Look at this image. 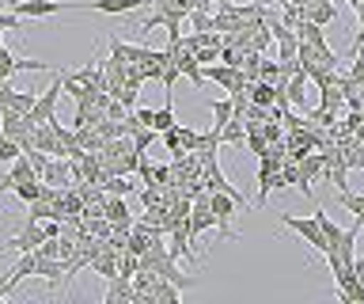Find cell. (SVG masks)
<instances>
[{"label":"cell","instance_id":"f1b7e54d","mask_svg":"<svg viewBox=\"0 0 364 304\" xmlns=\"http://www.w3.org/2000/svg\"><path fill=\"white\" fill-rule=\"evenodd\" d=\"M136 115V122H141V126H152V118H156V110H148V107H136L133 110Z\"/></svg>","mask_w":364,"mask_h":304},{"label":"cell","instance_id":"d6986e66","mask_svg":"<svg viewBox=\"0 0 364 304\" xmlns=\"http://www.w3.org/2000/svg\"><path fill=\"white\" fill-rule=\"evenodd\" d=\"M156 137H159V133H156L152 126H141V130L133 133V149L141 152V156H148V149H152V145H156Z\"/></svg>","mask_w":364,"mask_h":304},{"label":"cell","instance_id":"1f68e13d","mask_svg":"<svg viewBox=\"0 0 364 304\" xmlns=\"http://www.w3.org/2000/svg\"><path fill=\"white\" fill-rule=\"evenodd\" d=\"M0 84H4V80H0Z\"/></svg>","mask_w":364,"mask_h":304},{"label":"cell","instance_id":"7a4b0ae2","mask_svg":"<svg viewBox=\"0 0 364 304\" xmlns=\"http://www.w3.org/2000/svg\"><path fill=\"white\" fill-rule=\"evenodd\" d=\"M277 221L284 224V229H292V232L300 236V240H304L307 247H311L315 255H326V251H330V240L323 236V229H318L315 213H311V217H292V213H281Z\"/></svg>","mask_w":364,"mask_h":304},{"label":"cell","instance_id":"e0dca14e","mask_svg":"<svg viewBox=\"0 0 364 304\" xmlns=\"http://www.w3.org/2000/svg\"><path fill=\"white\" fill-rule=\"evenodd\" d=\"M171 126H178V118H175V95H167V103L156 110V118H152V130L156 133H167Z\"/></svg>","mask_w":364,"mask_h":304},{"label":"cell","instance_id":"52a82bcc","mask_svg":"<svg viewBox=\"0 0 364 304\" xmlns=\"http://www.w3.org/2000/svg\"><path fill=\"white\" fill-rule=\"evenodd\" d=\"M76 4L68 0H19L16 4V16L23 19H46V16H57V12H73Z\"/></svg>","mask_w":364,"mask_h":304},{"label":"cell","instance_id":"cb8c5ba5","mask_svg":"<svg viewBox=\"0 0 364 304\" xmlns=\"http://www.w3.org/2000/svg\"><path fill=\"white\" fill-rule=\"evenodd\" d=\"M11 194H19V198L31 206L34 198H42V179H31V183H19L16 190H11Z\"/></svg>","mask_w":364,"mask_h":304},{"label":"cell","instance_id":"3957f363","mask_svg":"<svg viewBox=\"0 0 364 304\" xmlns=\"http://www.w3.org/2000/svg\"><path fill=\"white\" fill-rule=\"evenodd\" d=\"M209 206L216 213V236H220V240H239V232L232 229V217H235V209H243V206H239L228 190H209Z\"/></svg>","mask_w":364,"mask_h":304},{"label":"cell","instance_id":"ac0fdd59","mask_svg":"<svg viewBox=\"0 0 364 304\" xmlns=\"http://www.w3.org/2000/svg\"><path fill=\"white\" fill-rule=\"evenodd\" d=\"M307 19H315L318 27H326L330 19H338V8H334V0H315V4H307Z\"/></svg>","mask_w":364,"mask_h":304},{"label":"cell","instance_id":"4316f807","mask_svg":"<svg viewBox=\"0 0 364 304\" xmlns=\"http://www.w3.org/2000/svg\"><path fill=\"white\" fill-rule=\"evenodd\" d=\"M0 31H19L23 35V16H16V12L4 8V12H0Z\"/></svg>","mask_w":364,"mask_h":304},{"label":"cell","instance_id":"d4e9b609","mask_svg":"<svg viewBox=\"0 0 364 304\" xmlns=\"http://www.w3.org/2000/svg\"><path fill=\"white\" fill-rule=\"evenodd\" d=\"M338 206L349 213H364V194H349V190H338Z\"/></svg>","mask_w":364,"mask_h":304},{"label":"cell","instance_id":"9a60e30c","mask_svg":"<svg viewBox=\"0 0 364 304\" xmlns=\"http://www.w3.org/2000/svg\"><path fill=\"white\" fill-rule=\"evenodd\" d=\"M102 213H107L114 224H136V221L129 217V206H125L122 194H107V206H102Z\"/></svg>","mask_w":364,"mask_h":304},{"label":"cell","instance_id":"8992f818","mask_svg":"<svg viewBox=\"0 0 364 304\" xmlns=\"http://www.w3.org/2000/svg\"><path fill=\"white\" fill-rule=\"evenodd\" d=\"M34 263H38V255H34V251H23V255L16 258V266L8 270V278H0V300H8L11 293L19 289L23 278H34Z\"/></svg>","mask_w":364,"mask_h":304},{"label":"cell","instance_id":"83f0119b","mask_svg":"<svg viewBox=\"0 0 364 304\" xmlns=\"http://www.w3.org/2000/svg\"><path fill=\"white\" fill-rule=\"evenodd\" d=\"M349 76L357 80L360 88H364V50H357V61H353V69H349Z\"/></svg>","mask_w":364,"mask_h":304},{"label":"cell","instance_id":"f546056e","mask_svg":"<svg viewBox=\"0 0 364 304\" xmlns=\"http://www.w3.org/2000/svg\"><path fill=\"white\" fill-rule=\"evenodd\" d=\"M353 270H357V278L364 281V255H357V258H353Z\"/></svg>","mask_w":364,"mask_h":304},{"label":"cell","instance_id":"277c9868","mask_svg":"<svg viewBox=\"0 0 364 304\" xmlns=\"http://www.w3.org/2000/svg\"><path fill=\"white\" fill-rule=\"evenodd\" d=\"M46 240V224L42 221H34L31 213L19 221V232L11 236V240H4V251H11V255H23V251H34Z\"/></svg>","mask_w":364,"mask_h":304},{"label":"cell","instance_id":"6da1fadb","mask_svg":"<svg viewBox=\"0 0 364 304\" xmlns=\"http://www.w3.org/2000/svg\"><path fill=\"white\" fill-rule=\"evenodd\" d=\"M65 92V73H53V84L50 88H42V95L34 99V107L27 110V126L34 130V126H46L50 118H57V95Z\"/></svg>","mask_w":364,"mask_h":304},{"label":"cell","instance_id":"ba28073f","mask_svg":"<svg viewBox=\"0 0 364 304\" xmlns=\"http://www.w3.org/2000/svg\"><path fill=\"white\" fill-rule=\"evenodd\" d=\"M318 172H326V160H323V152L311 149V152L300 160V179H296V190H300L304 198H315V187H311V183H315Z\"/></svg>","mask_w":364,"mask_h":304},{"label":"cell","instance_id":"5b68a950","mask_svg":"<svg viewBox=\"0 0 364 304\" xmlns=\"http://www.w3.org/2000/svg\"><path fill=\"white\" fill-rule=\"evenodd\" d=\"M23 69H31V73H50L53 65L50 61H34V58H16L4 42H0V80H11L16 73H23Z\"/></svg>","mask_w":364,"mask_h":304},{"label":"cell","instance_id":"5bb4252c","mask_svg":"<svg viewBox=\"0 0 364 304\" xmlns=\"http://www.w3.org/2000/svg\"><path fill=\"white\" fill-rule=\"evenodd\" d=\"M209 110H213V130H224L228 122L235 118V103H232V95H224V99H209Z\"/></svg>","mask_w":364,"mask_h":304},{"label":"cell","instance_id":"4fadbf2b","mask_svg":"<svg viewBox=\"0 0 364 304\" xmlns=\"http://www.w3.org/2000/svg\"><path fill=\"white\" fill-rule=\"evenodd\" d=\"M247 95H250V103H258V107H273V103H277V84H269V80H250V84H247Z\"/></svg>","mask_w":364,"mask_h":304},{"label":"cell","instance_id":"8fae6325","mask_svg":"<svg viewBox=\"0 0 364 304\" xmlns=\"http://www.w3.org/2000/svg\"><path fill=\"white\" fill-rule=\"evenodd\" d=\"M34 92H23V88H11L8 80L0 84V110H19V115H27V110L34 107Z\"/></svg>","mask_w":364,"mask_h":304},{"label":"cell","instance_id":"7c38bea8","mask_svg":"<svg viewBox=\"0 0 364 304\" xmlns=\"http://www.w3.org/2000/svg\"><path fill=\"white\" fill-rule=\"evenodd\" d=\"M38 255V251H34ZM34 278H42L46 285H50V293L61 289V281H65V258H42L38 255V263H34Z\"/></svg>","mask_w":364,"mask_h":304},{"label":"cell","instance_id":"4dcf8cb0","mask_svg":"<svg viewBox=\"0 0 364 304\" xmlns=\"http://www.w3.org/2000/svg\"><path fill=\"white\" fill-rule=\"evenodd\" d=\"M235 4V0H216V8H232Z\"/></svg>","mask_w":364,"mask_h":304},{"label":"cell","instance_id":"9c48e42d","mask_svg":"<svg viewBox=\"0 0 364 304\" xmlns=\"http://www.w3.org/2000/svg\"><path fill=\"white\" fill-rule=\"evenodd\" d=\"M144 4H152V0H87V4H76V8H84V12H102V16H129Z\"/></svg>","mask_w":364,"mask_h":304},{"label":"cell","instance_id":"7402d4cb","mask_svg":"<svg viewBox=\"0 0 364 304\" xmlns=\"http://www.w3.org/2000/svg\"><path fill=\"white\" fill-rule=\"evenodd\" d=\"M102 190H107V194H129L133 190V183H129V175H107V183H102Z\"/></svg>","mask_w":364,"mask_h":304},{"label":"cell","instance_id":"484cf974","mask_svg":"<svg viewBox=\"0 0 364 304\" xmlns=\"http://www.w3.org/2000/svg\"><path fill=\"white\" fill-rule=\"evenodd\" d=\"M159 137H164L167 152H175V156H186V152H182V126H171L167 133H159Z\"/></svg>","mask_w":364,"mask_h":304},{"label":"cell","instance_id":"44dd1931","mask_svg":"<svg viewBox=\"0 0 364 304\" xmlns=\"http://www.w3.org/2000/svg\"><path fill=\"white\" fill-rule=\"evenodd\" d=\"M258 80H269V84H289V80H281V61H269V58H262V65H258Z\"/></svg>","mask_w":364,"mask_h":304},{"label":"cell","instance_id":"30bf717a","mask_svg":"<svg viewBox=\"0 0 364 304\" xmlns=\"http://www.w3.org/2000/svg\"><path fill=\"white\" fill-rule=\"evenodd\" d=\"M102 300H107V304H133V300H136L133 278H125V274L107 278V293H102Z\"/></svg>","mask_w":364,"mask_h":304},{"label":"cell","instance_id":"603a6c76","mask_svg":"<svg viewBox=\"0 0 364 304\" xmlns=\"http://www.w3.org/2000/svg\"><path fill=\"white\" fill-rule=\"evenodd\" d=\"M315 221H318V229H323V236H326V240H330V243H334V240H338V236H341V232H346V229H338V224H334V221H330V213H326V209H315Z\"/></svg>","mask_w":364,"mask_h":304},{"label":"cell","instance_id":"2e32d148","mask_svg":"<svg viewBox=\"0 0 364 304\" xmlns=\"http://www.w3.org/2000/svg\"><path fill=\"white\" fill-rule=\"evenodd\" d=\"M304 88H307V73H304V69L296 73L289 84H284V92H289V103H292L296 110H304V103H307V92H304Z\"/></svg>","mask_w":364,"mask_h":304},{"label":"cell","instance_id":"ffe728a7","mask_svg":"<svg viewBox=\"0 0 364 304\" xmlns=\"http://www.w3.org/2000/svg\"><path fill=\"white\" fill-rule=\"evenodd\" d=\"M16 156H23V145L16 137H8V133H0V164H11Z\"/></svg>","mask_w":364,"mask_h":304}]
</instances>
